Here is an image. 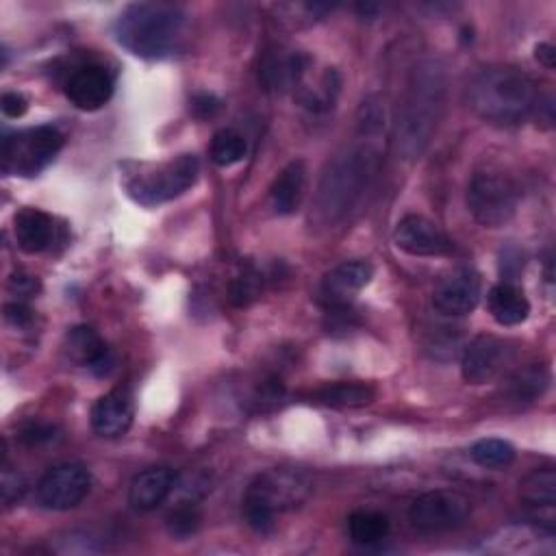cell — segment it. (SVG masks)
I'll list each match as a JSON object with an SVG mask.
<instances>
[{
    "label": "cell",
    "mask_w": 556,
    "mask_h": 556,
    "mask_svg": "<svg viewBox=\"0 0 556 556\" xmlns=\"http://www.w3.org/2000/svg\"><path fill=\"white\" fill-rule=\"evenodd\" d=\"M467 102L480 119L510 126L523 122L536 109L539 93L526 72L513 65H495L473 76Z\"/></svg>",
    "instance_id": "cell-1"
},
{
    "label": "cell",
    "mask_w": 556,
    "mask_h": 556,
    "mask_svg": "<svg viewBox=\"0 0 556 556\" xmlns=\"http://www.w3.org/2000/svg\"><path fill=\"white\" fill-rule=\"evenodd\" d=\"M445 100V76L437 61H421L410 76L408 91L397 117L395 141L404 159L419 156L437 128Z\"/></svg>",
    "instance_id": "cell-2"
},
{
    "label": "cell",
    "mask_w": 556,
    "mask_h": 556,
    "mask_svg": "<svg viewBox=\"0 0 556 556\" xmlns=\"http://www.w3.org/2000/svg\"><path fill=\"white\" fill-rule=\"evenodd\" d=\"M185 22V9L174 2H130L115 20V39L135 56L161 59L176 48Z\"/></svg>",
    "instance_id": "cell-3"
},
{
    "label": "cell",
    "mask_w": 556,
    "mask_h": 556,
    "mask_svg": "<svg viewBox=\"0 0 556 556\" xmlns=\"http://www.w3.org/2000/svg\"><path fill=\"white\" fill-rule=\"evenodd\" d=\"M376 169L369 148H345L326 165L317 185L313 215L321 226H334L358 202Z\"/></svg>",
    "instance_id": "cell-4"
},
{
    "label": "cell",
    "mask_w": 556,
    "mask_h": 556,
    "mask_svg": "<svg viewBox=\"0 0 556 556\" xmlns=\"http://www.w3.org/2000/svg\"><path fill=\"white\" fill-rule=\"evenodd\" d=\"M311 493V482L302 471L274 467L258 473L245 489L243 515L256 532L265 534L274 528L278 513L298 508Z\"/></svg>",
    "instance_id": "cell-5"
},
{
    "label": "cell",
    "mask_w": 556,
    "mask_h": 556,
    "mask_svg": "<svg viewBox=\"0 0 556 556\" xmlns=\"http://www.w3.org/2000/svg\"><path fill=\"white\" fill-rule=\"evenodd\" d=\"M200 161L195 154H180L159 165H146L126 180L128 195L143 204L156 206L185 193L198 178Z\"/></svg>",
    "instance_id": "cell-6"
},
{
    "label": "cell",
    "mask_w": 556,
    "mask_h": 556,
    "mask_svg": "<svg viewBox=\"0 0 556 556\" xmlns=\"http://www.w3.org/2000/svg\"><path fill=\"white\" fill-rule=\"evenodd\" d=\"M63 135L54 126H35L4 135L2 172L9 176H37L63 148Z\"/></svg>",
    "instance_id": "cell-7"
},
{
    "label": "cell",
    "mask_w": 556,
    "mask_h": 556,
    "mask_svg": "<svg viewBox=\"0 0 556 556\" xmlns=\"http://www.w3.org/2000/svg\"><path fill=\"white\" fill-rule=\"evenodd\" d=\"M519 204L515 182L500 172L473 174L467 189V206L473 219L484 228H500L508 224Z\"/></svg>",
    "instance_id": "cell-8"
},
{
    "label": "cell",
    "mask_w": 556,
    "mask_h": 556,
    "mask_svg": "<svg viewBox=\"0 0 556 556\" xmlns=\"http://www.w3.org/2000/svg\"><path fill=\"white\" fill-rule=\"evenodd\" d=\"M469 497L452 489L421 493L408 508V519L419 532H445L460 528L469 519Z\"/></svg>",
    "instance_id": "cell-9"
},
{
    "label": "cell",
    "mask_w": 556,
    "mask_h": 556,
    "mask_svg": "<svg viewBox=\"0 0 556 556\" xmlns=\"http://www.w3.org/2000/svg\"><path fill=\"white\" fill-rule=\"evenodd\" d=\"M91 489V473L80 463H61L50 467L37 482V502L50 510H70L78 506Z\"/></svg>",
    "instance_id": "cell-10"
},
{
    "label": "cell",
    "mask_w": 556,
    "mask_h": 556,
    "mask_svg": "<svg viewBox=\"0 0 556 556\" xmlns=\"http://www.w3.org/2000/svg\"><path fill=\"white\" fill-rule=\"evenodd\" d=\"M480 300V276L471 267H458L445 274L434 291L432 304L439 313L450 317L469 315Z\"/></svg>",
    "instance_id": "cell-11"
},
{
    "label": "cell",
    "mask_w": 556,
    "mask_h": 556,
    "mask_svg": "<svg viewBox=\"0 0 556 556\" xmlns=\"http://www.w3.org/2000/svg\"><path fill=\"white\" fill-rule=\"evenodd\" d=\"M395 245L410 256H443L452 252L447 235L424 215H404L393 230Z\"/></svg>",
    "instance_id": "cell-12"
},
{
    "label": "cell",
    "mask_w": 556,
    "mask_h": 556,
    "mask_svg": "<svg viewBox=\"0 0 556 556\" xmlns=\"http://www.w3.org/2000/svg\"><path fill=\"white\" fill-rule=\"evenodd\" d=\"M67 100L80 111H96L113 96V76L100 63L78 65L65 83Z\"/></svg>",
    "instance_id": "cell-13"
},
{
    "label": "cell",
    "mask_w": 556,
    "mask_h": 556,
    "mask_svg": "<svg viewBox=\"0 0 556 556\" xmlns=\"http://www.w3.org/2000/svg\"><path fill=\"white\" fill-rule=\"evenodd\" d=\"M508 348L493 334H478L463 352L460 371L469 384L491 382L504 367Z\"/></svg>",
    "instance_id": "cell-14"
},
{
    "label": "cell",
    "mask_w": 556,
    "mask_h": 556,
    "mask_svg": "<svg viewBox=\"0 0 556 556\" xmlns=\"http://www.w3.org/2000/svg\"><path fill=\"white\" fill-rule=\"evenodd\" d=\"M374 278V267L367 261H345L330 269L321 280V295L328 304H348Z\"/></svg>",
    "instance_id": "cell-15"
},
{
    "label": "cell",
    "mask_w": 556,
    "mask_h": 556,
    "mask_svg": "<svg viewBox=\"0 0 556 556\" xmlns=\"http://www.w3.org/2000/svg\"><path fill=\"white\" fill-rule=\"evenodd\" d=\"M132 424V402L122 389L109 391L91 408V428L96 434L113 439L122 437Z\"/></svg>",
    "instance_id": "cell-16"
},
{
    "label": "cell",
    "mask_w": 556,
    "mask_h": 556,
    "mask_svg": "<svg viewBox=\"0 0 556 556\" xmlns=\"http://www.w3.org/2000/svg\"><path fill=\"white\" fill-rule=\"evenodd\" d=\"M65 352L78 365H87L93 374L106 376L113 369V356L100 334L89 326H74L65 337Z\"/></svg>",
    "instance_id": "cell-17"
},
{
    "label": "cell",
    "mask_w": 556,
    "mask_h": 556,
    "mask_svg": "<svg viewBox=\"0 0 556 556\" xmlns=\"http://www.w3.org/2000/svg\"><path fill=\"white\" fill-rule=\"evenodd\" d=\"M15 243L26 254H39L56 241L54 219L39 208H22L13 219Z\"/></svg>",
    "instance_id": "cell-18"
},
{
    "label": "cell",
    "mask_w": 556,
    "mask_h": 556,
    "mask_svg": "<svg viewBox=\"0 0 556 556\" xmlns=\"http://www.w3.org/2000/svg\"><path fill=\"white\" fill-rule=\"evenodd\" d=\"M176 486V473L169 467H150L137 473L128 489V502L135 510L161 506Z\"/></svg>",
    "instance_id": "cell-19"
},
{
    "label": "cell",
    "mask_w": 556,
    "mask_h": 556,
    "mask_svg": "<svg viewBox=\"0 0 556 556\" xmlns=\"http://www.w3.org/2000/svg\"><path fill=\"white\" fill-rule=\"evenodd\" d=\"M304 182H306V163L302 159L287 163L269 187V200H271L274 213L278 215L295 213L304 195Z\"/></svg>",
    "instance_id": "cell-20"
},
{
    "label": "cell",
    "mask_w": 556,
    "mask_h": 556,
    "mask_svg": "<svg viewBox=\"0 0 556 556\" xmlns=\"http://www.w3.org/2000/svg\"><path fill=\"white\" fill-rule=\"evenodd\" d=\"M489 313L500 326H517L528 319L530 302L513 282H500L489 291Z\"/></svg>",
    "instance_id": "cell-21"
},
{
    "label": "cell",
    "mask_w": 556,
    "mask_h": 556,
    "mask_svg": "<svg viewBox=\"0 0 556 556\" xmlns=\"http://www.w3.org/2000/svg\"><path fill=\"white\" fill-rule=\"evenodd\" d=\"M308 59L300 52L289 54H267L261 63V80L267 89H289L295 87L306 74Z\"/></svg>",
    "instance_id": "cell-22"
},
{
    "label": "cell",
    "mask_w": 556,
    "mask_h": 556,
    "mask_svg": "<svg viewBox=\"0 0 556 556\" xmlns=\"http://www.w3.org/2000/svg\"><path fill=\"white\" fill-rule=\"evenodd\" d=\"M315 397L332 408H358L374 402L376 389L365 382H334L319 389Z\"/></svg>",
    "instance_id": "cell-23"
},
{
    "label": "cell",
    "mask_w": 556,
    "mask_h": 556,
    "mask_svg": "<svg viewBox=\"0 0 556 556\" xmlns=\"http://www.w3.org/2000/svg\"><path fill=\"white\" fill-rule=\"evenodd\" d=\"M348 534L356 545L380 543L389 534V517L380 510H354L348 517Z\"/></svg>",
    "instance_id": "cell-24"
},
{
    "label": "cell",
    "mask_w": 556,
    "mask_h": 556,
    "mask_svg": "<svg viewBox=\"0 0 556 556\" xmlns=\"http://www.w3.org/2000/svg\"><path fill=\"white\" fill-rule=\"evenodd\" d=\"M519 497L530 506L552 508L556 504V471L552 467L530 471L519 482Z\"/></svg>",
    "instance_id": "cell-25"
},
{
    "label": "cell",
    "mask_w": 556,
    "mask_h": 556,
    "mask_svg": "<svg viewBox=\"0 0 556 556\" xmlns=\"http://www.w3.org/2000/svg\"><path fill=\"white\" fill-rule=\"evenodd\" d=\"M248 152V143L243 139V135H239L232 128H222L213 135L211 146H208V154L211 161L219 167H228L239 163Z\"/></svg>",
    "instance_id": "cell-26"
},
{
    "label": "cell",
    "mask_w": 556,
    "mask_h": 556,
    "mask_svg": "<svg viewBox=\"0 0 556 556\" xmlns=\"http://www.w3.org/2000/svg\"><path fill=\"white\" fill-rule=\"evenodd\" d=\"M469 454L484 469H504L515 460V447L504 439H480L471 445Z\"/></svg>",
    "instance_id": "cell-27"
},
{
    "label": "cell",
    "mask_w": 556,
    "mask_h": 556,
    "mask_svg": "<svg viewBox=\"0 0 556 556\" xmlns=\"http://www.w3.org/2000/svg\"><path fill=\"white\" fill-rule=\"evenodd\" d=\"M547 382H549L547 371L543 367L532 365L515 374V378L510 380V393L519 402H532L543 395V391L547 389Z\"/></svg>",
    "instance_id": "cell-28"
},
{
    "label": "cell",
    "mask_w": 556,
    "mask_h": 556,
    "mask_svg": "<svg viewBox=\"0 0 556 556\" xmlns=\"http://www.w3.org/2000/svg\"><path fill=\"white\" fill-rule=\"evenodd\" d=\"M200 528V513L193 506H180L167 517V530L176 539H187Z\"/></svg>",
    "instance_id": "cell-29"
},
{
    "label": "cell",
    "mask_w": 556,
    "mask_h": 556,
    "mask_svg": "<svg viewBox=\"0 0 556 556\" xmlns=\"http://www.w3.org/2000/svg\"><path fill=\"white\" fill-rule=\"evenodd\" d=\"M0 493H2V504L4 506L17 504L26 493V478L20 471H13L11 467L4 465L2 480H0Z\"/></svg>",
    "instance_id": "cell-30"
},
{
    "label": "cell",
    "mask_w": 556,
    "mask_h": 556,
    "mask_svg": "<svg viewBox=\"0 0 556 556\" xmlns=\"http://www.w3.org/2000/svg\"><path fill=\"white\" fill-rule=\"evenodd\" d=\"M9 291L17 298V302H22L26 298H33L39 291V280L35 276L17 271L9 278Z\"/></svg>",
    "instance_id": "cell-31"
},
{
    "label": "cell",
    "mask_w": 556,
    "mask_h": 556,
    "mask_svg": "<svg viewBox=\"0 0 556 556\" xmlns=\"http://www.w3.org/2000/svg\"><path fill=\"white\" fill-rule=\"evenodd\" d=\"M258 293V276L256 274H243L232 282V300L237 304H248Z\"/></svg>",
    "instance_id": "cell-32"
},
{
    "label": "cell",
    "mask_w": 556,
    "mask_h": 556,
    "mask_svg": "<svg viewBox=\"0 0 556 556\" xmlns=\"http://www.w3.org/2000/svg\"><path fill=\"white\" fill-rule=\"evenodd\" d=\"M0 109H2V113L7 117L17 119V117H22L28 111V100L22 93H17V91H7V93H2Z\"/></svg>",
    "instance_id": "cell-33"
},
{
    "label": "cell",
    "mask_w": 556,
    "mask_h": 556,
    "mask_svg": "<svg viewBox=\"0 0 556 556\" xmlns=\"http://www.w3.org/2000/svg\"><path fill=\"white\" fill-rule=\"evenodd\" d=\"M219 109H222V102H219L215 96H211V93H198V96H193V100H191V111H193V115L200 117V119L213 117Z\"/></svg>",
    "instance_id": "cell-34"
},
{
    "label": "cell",
    "mask_w": 556,
    "mask_h": 556,
    "mask_svg": "<svg viewBox=\"0 0 556 556\" xmlns=\"http://www.w3.org/2000/svg\"><path fill=\"white\" fill-rule=\"evenodd\" d=\"M54 439V428L48 424H30L22 430V441L26 445H39Z\"/></svg>",
    "instance_id": "cell-35"
},
{
    "label": "cell",
    "mask_w": 556,
    "mask_h": 556,
    "mask_svg": "<svg viewBox=\"0 0 556 556\" xmlns=\"http://www.w3.org/2000/svg\"><path fill=\"white\" fill-rule=\"evenodd\" d=\"M4 317H7V321H9L11 326L24 328V326L33 319V313H30V308H28L24 302H13V304H7Z\"/></svg>",
    "instance_id": "cell-36"
},
{
    "label": "cell",
    "mask_w": 556,
    "mask_h": 556,
    "mask_svg": "<svg viewBox=\"0 0 556 556\" xmlns=\"http://www.w3.org/2000/svg\"><path fill=\"white\" fill-rule=\"evenodd\" d=\"M534 56H536L539 63H543L545 67L552 70L554 67V59H556V50H554L552 43H539L534 48Z\"/></svg>",
    "instance_id": "cell-37"
},
{
    "label": "cell",
    "mask_w": 556,
    "mask_h": 556,
    "mask_svg": "<svg viewBox=\"0 0 556 556\" xmlns=\"http://www.w3.org/2000/svg\"><path fill=\"white\" fill-rule=\"evenodd\" d=\"M356 11L361 13V15H371V17H376V13H378V4H369V2H361V4H356Z\"/></svg>",
    "instance_id": "cell-38"
}]
</instances>
